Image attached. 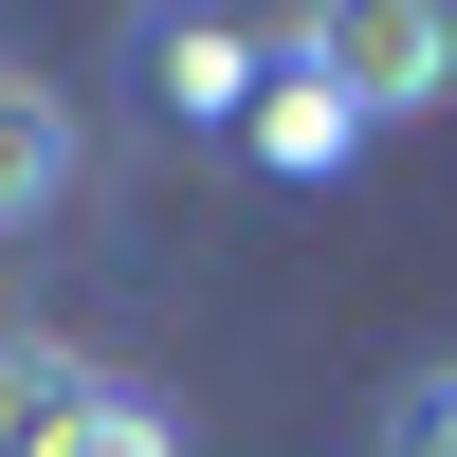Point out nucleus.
I'll return each instance as SVG.
<instances>
[{"label":"nucleus","instance_id":"1","mask_svg":"<svg viewBox=\"0 0 457 457\" xmlns=\"http://www.w3.org/2000/svg\"><path fill=\"white\" fill-rule=\"evenodd\" d=\"M275 73H312V92L385 146V129H421V110H457V0H293Z\"/></svg>","mask_w":457,"mask_h":457},{"label":"nucleus","instance_id":"2","mask_svg":"<svg viewBox=\"0 0 457 457\" xmlns=\"http://www.w3.org/2000/svg\"><path fill=\"white\" fill-rule=\"evenodd\" d=\"M129 92L165 110V129H238V110L275 92V37H256L238 0H129Z\"/></svg>","mask_w":457,"mask_h":457},{"label":"nucleus","instance_id":"3","mask_svg":"<svg viewBox=\"0 0 457 457\" xmlns=\"http://www.w3.org/2000/svg\"><path fill=\"white\" fill-rule=\"evenodd\" d=\"M73 183H92V129H73V92L0 55V238H37V220H55Z\"/></svg>","mask_w":457,"mask_h":457},{"label":"nucleus","instance_id":"4","mask_svg":"<svg viewBox=\"0 0 457 457\" xmlns=\"http://www.w3.org/2000/svg\"><path fill=\"white\" fill-rule=\"evenodd\" d=\"M92 385H110L92 348H55V329H0V457H37L73 403H92Z\"/></svg>","mask_w":457,"mask_h":457},{"label":"nucleus","instance_id":"5","mask_svg":"<svg viewBox=\"0 0 457 457\" xmlns=\"http://www.w3.org/2000/svg\"><path fill=\"white\" fill-rule=\"evenodd\" d=\"M238 129H256V165H275V183H348V165H366V129L312 92V73H275V92H256Z\"/></svg>","mask_w":457,"mask_h":457},{"label":"nucleus","instance_id":"6","mask_svg":"<svg viewBox=\"0 0 457 457\" xmlns=\"http://www.w3.org/2000/svg\"><path fill=\"white\" fill-rule=\"evenodd\" d=\"M37 457H183V421H165L146 385H92V403H73V421L37 439Z\"/></svg>","mask_w":457,"mask_h":457},{"label":"nucleus","instance_id":"7","mask_svg":"<svg viewBox=\"0 0 457 457\" xmlns=\"http://www.w3.org/2000/svg\"><path fill=\"white\" fill-rule=\"evenodd\" d=\"M366 457H457V366H403L385 385V439Z\"/></svg>","mask_w":457,"mask_h":457}]
</instances>
